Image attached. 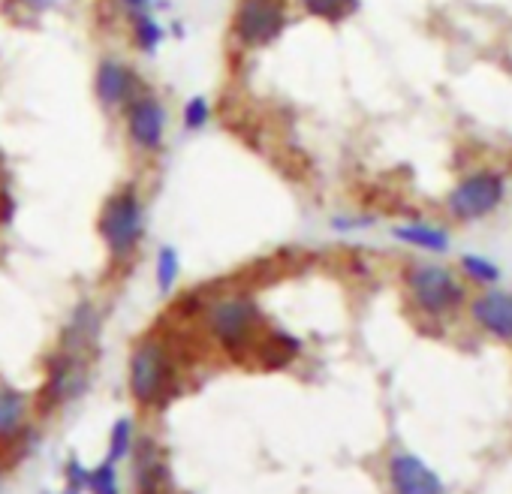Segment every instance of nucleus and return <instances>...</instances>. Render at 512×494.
I'll return each mask as SVG.
<instances>
[{
	"mask_svg": "<svg viewBox=\"0 0 512 494\" xmlns=\"http://www.w3.org/2000/svg\"><path fill=\"white\" fill-rule=\"evenodd\" d=\"M97 229L112 260H127L136 254V247L145 235V208L136 187L127 184L106 199Z\"/></svg>",
	"mask_w": 512,
	"mask_h": 494,
	"instance_id": "nucleus-1",
	"label": "nucleus"
},
{
	"mask_svg": "<svg viewBox=\"0 0 512 494\" xmlns=\"http://www.w3.org/2000/svg\"><path fill=\"white\" fill-rule=\"evenodd\" d=\"M407 290H410L416 308L431 317L452 314L455 308H461V302L467 296V290L455 278V272L446 266H437V263H416L407 272Z\"/></svg>",
	"mask_w": 512,
	"mask_h": 494,
	"instance_id": "nucleus-2",
	"label": "nucleus"
},
{
	"mask_svg": "<svg viewBox=\"0 0 512 494\" xmlns=\"http://www.w3.org/2000/svg\"><path fill=\"white\" fill-rule=\"evenodd\" d=\"M205 323L226 350H241L256 338L260 311H256V305L247 296H223L208 308Z\"/></svg>",
	"mask_w": 512,
	"mask_h": 494,
	"instance_id": "nucleus-3",
	"label": "nucleus"
},
{
	"mask_svg": "<svg viewBox=\"0 0 512 494\" xmlns=\"http://www.w3.org/2000/svg\"><path fill=\"white\" fill-rule=\"evenodd\" d=\"M503 196H506V178L500 172L482 169V172H473V175L461 178L455 184V190L449 193L446 205L458 220L473 223V220L488 217L494 208H500Z\"/></svg>",
	"mask_w": 512,
	"mask_h": 494,
	"instance_id": "nucleus-4",
	"label": "nucleus"
},
{
	"mask_svg": "<svg viewBox=\"0 0 512 494\" xmlns=\"http://www.w3.org/2000/svg\"><path fill=\"white\" fill-rule=\"evenodd\" d=\"M232 28L238 43L247 49L269 46L287 28V4L284 0H238Z\"/></svg>",
	"mask_w": 512,
	"mask_h": 494,
	"instance_id": "nucleus-5",
	"label": "nucleus"
},
{
	"mask_svg": "<svg viewBox=\"0 0 512 494\" xmlns=\"http://www.w3.org/2000/svg\"><path fill=\"white\" fill-rule=\"evenodd\" d=\"M169 386V356L160 344L145 341L130 356V392L142 404H154Z\"/></svg>",
	"mask_w": 512,
	"mask_h": 494,
	"instance_id": "nucleus-6",
	"label": "nucleus"
},
{
	"mask_svg": "<svg viewBox=\"0 0 512 494\" xmlns=\"http://www.w3.org/2000/svg\"><path fill=\"white\" fill-rule=\"evenodd\" d=\"M124 118H127V136H130V142L136 148L160 151V145L166 139V109H163V103L151 91L142 88L124 106Z\"/></svg>",
	"mask_w": 512,
	"mask_h": 494,
	"instance_id": "nucleus-7",
	"label": "nucleus"
},
{
	"mask_svg": "<svg viewBox=\"0 0 512 494\" xmlns=\"http://www.w3.org/2000/svg\"><path fill=\"white\" fill-rule=\"evenodd\" d=\"M94 91H97V97H100V103H103L106 109H124V106L142 91V85H139L136 73H133L127 64L109 58V61H103V64L97 67Z\"/></svg>",
	"mask_w": 512,
	"mask_h": 494,
	"instance_id": "nucleus-8",
	"label": "nucleus"
},
{
	"mask_svg": "<svg viewBox=\"0 0 512 494\" xmlns=\"http://www.w3.org/2000/svg\"><path fill=\"white\" fill-rule=\"evenodd\" d=\"M389 476H392L395 494H443L446 491L440 476L410 452H398L392 458Z\"/></svg>",
	"mask_w": 512,
	"mask_h": 494,
	"instance_id": "nucleus-9",
	"label": "nucleus"
},
{
	"mask_svg": "<svg viewBox=\"0 0 512 494\" xmlns=\"http://www.w3.org/2000/svg\"><path fill=\"white\" fill-rule=\"evenodd\" d=\"M470 314L488 335L500 341H512V293L488 290L470 302Z\"/></svg>",
	"mask_w": 512,
	"mask_h": 494,
	"instance_id": "nucleus-10",
	"label": "nucleus"
},
{
	"mask_svg": "<svg viewBox=\"0 0 512 494\" xmlns=\"http://www.w3.org/2000/svg\"><path fill=\"white\" fill-rule=\"evenodd\" d=\"M392 235L410 247H419V251H428V254H443L449 251V232L446 229H437V226H428V223H404V226H395Z\"/></svg>",
	"mask_w": 512,
	"mask_h": 494,
	"instance_id": "nucleus-11",
	"label": "nucleus"
},
{
	"mask_svg": "<svg viewBox=\"0 0 512 494\" xmlns=\"http://www.w3.org/2000/svg\"><path fill=\"white\" fill-rule=\"evenodd\" d=\"M130 22H133V40H136V46H139L145 55L157 52L160 43H163V28H160V22L154 19V13L133 16Z\"/></svg>",
	"mask_w": 512,
	"mask_h": 494,
	"instance_id": "nucleus-12",
	"label": "nucleus"
},
{
	"mask_svg": "<svg viewBox=\"0 0 512 494\" xmlns=\"http://www.w3.org/2000/svg\"><path fill=\"white\" fill-rule=\"evenodd\" d=\"M25 407H28V401H25V395H22V392L0 386V434L13 431V428L22 422Z\"/></svg>",
	"mask_w": 512,
	"mask_h": 494,
	"instance_id": "nucleus-13",
	"label": "nucleus"
},
{
	"mask_svg": "<svg viewBox=\"0 0 512 494\" xmlns=\"http://www.w3.org/2000/svg\"><path fill=\"white\" fill-rule=\"evenodd\" d=\"M302 10L323 19V22H341L356 10V0H299Z\"/></svg>",
	"mask_w": 512,
	"mask_h": 494,
	"instance_id": "nucleus-14",
	"label": "nucleus"
},
{
	"mask_svg": "<svg viewBox=\"0 0 512 494\" xmlns=\"http://www.w3.org/2000/svg\"><path fill=\"white\" fill-rule=\"evenodd\" d=\"M178 272H181V260H178V251L175 247H160V254H157V287L160 293H169L178 281Z\"/></svg>",
	"mask_w": 512,
	"mask_h": 494,
	"instance_id": "nucleus-15",
	"label": "nucleus"
},
{
	"mask_svg": "<svg viewBox=\"0 0 512 494\" xmlns=\"http://www.w3.org/2000/svg\"><path fill=\"white\" fill-rule=\"evenodd\" d=\"M461 272H464L467 278L479 281V284H497L500 275H503L497 263L479 257V254H464V257H461Z\"/></svg>",
	"mask_w": 512,
	"mask_h": 494,
	"instance_id": "nucleus-16",
	"label": "nucleus"
},
{
	"mask_svg": "<svg viewBox=\"0 0 512 494\" xmlns=\"http://www.w3.org/2000/svg\"><path fill=\"white\" fill-rule=\"evenodd\" d=\"M184 130H202L205 124H208V118H211V106H208V100L205 97H190L187 100V106H184Z\"/></svg>",
	"mask_w": 512,
	"mask_h": 494,
	"instance_id": "nucleus-17",
	"label": "nucleus"
},
{
	"mask_svg": "<svg viewBox=\"0 0 512 494\" xmlns=\"http://www.w3.org/2000/svg\"><path fill=\"white\" fill-rule=\"evenodd\" d=\"M88 482H91L94 494H118V473H115V464L106 461L103 467H97V470L91 473Z\"/></svg>",
	"mask_w": 512,
	"mask_h": 494,
	"instance_id": "nucleus-18",
	"label": "nucleus"
},
{
	"mask_svg": "<svg viewBox=\"0 0 512 494\" xmlns=\"http://www.w3.org/2000/svg\"><path fill=\"white\" fill-rule=\"evenodd\" d=\"M130 422L127 419H118L115 422V428H112V443H109V461L115 464L118 458H124L127 455V449H130Z\"/></svg>",
	"mask_w": 512,
	"mask_h": 494,
	"instance_id": "nucleus-19",
	"label": "nucleus"
},
{
	"mask_svg": "<svg viewBox=\"0 0 512 494\" xmlns=\"http://www.w3.org/2000/svg\"><path fill=\"white\" fill-rule=\"evenodd\" d=\"M121 10L133 19V16H142V13H154V0H118Z\"/></svg>",
	"mask_w": 512,
	"mask_h": 494,
	"instance_id": "nucleus-20",
	"label": "nucleus"
},
{
	"mask_svg": "<svg viewBox=\"0 0 512 494\" xmlns=\"http://www.w3.org/2000/svg\"><path fill=\"white\" fill-rule=\"evenodd\" d=\"M332 226L335 229H362V226H371V220H335Z\"/></svg>",
	"mask_w": 512,
	"mask_h": 494,
	"instance_id": "nucleus-21",
	"label": "nucleus"
}]
</instances>
